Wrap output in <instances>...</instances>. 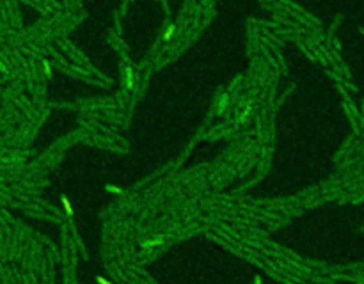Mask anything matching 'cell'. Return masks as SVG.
I'll use <instances>...</instances> for the list:
<instances>
[{"instance_id":"6da1fadb","label":"cell","mask_w":364,"mask_h":284,"mask_svg":"<svg viewBox=\"0 0 364 284\" xmlns=\"http://www.w3.org/2000/svg\"><path fill=\"white\" fill-rule=\"evenodd\" d=\"M62 202H64V206H66V211H68V213L71 215V206H69V202H68V199H64Z\"/></svg>"},{"instance_id":"7a4b0ae2","label":"cell","mask_w":364,"mask_h":284,"mask_svg":"<svg viewBox=\"0 0 364 284\" xmlns=\"http://www.w3.org/2000/svg\"><path fill=\"white\" fill-rule=\"evenodd\" d=\"M172 32H174V29H172V27H171V29H169V30H167V34H165V39H167V37H171V36H172Z\"/></svg>"}]
</instances>
